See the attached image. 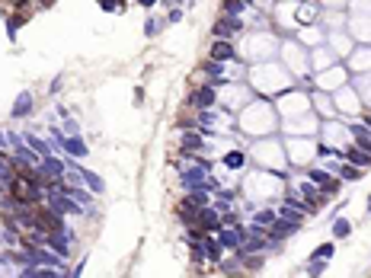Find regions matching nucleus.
I'll return each instance as SVG.
<instances>
[{"label": "nucleus", "mask_w": 371, "mask_h": 278, "mask_svg": "<svg viewBox=\"0 0 371 278\" xmlns=\"http://www.w3.org/2000/svg\"><path fill=\"white\" fill-rule=\"evenodd\" d=\"M208 198H211V192H208L205 186H195V189H186V198H183V201H189V205H195V208H202V205H208Z\"/></svg>", "instance_id": "obj_18"}, {"label": "nucleus", "mask_w": 371, "mask_h": 278, "mask_svg": "<svg viewBox=\"0 0 371 278\" xmlns=\"http://www.w3.org/2000/svg\"><path fill=\"white\" fill-rule=\"evenodd\" d=\"M67 157H77V160H83V157H87L90 154V147H87V144H83V138L80 135H67L64 138V147H61Z\"/></svg>", "instance_id": "obj_13"}, {"label": "nucleus", "mask_w": 371, "mask_h": 278, "mask_svg": "<svg viewBox=\"0 0 371 278\" xmlns=\"http://www.w3.org/2000/svg\"><path fill=\"white\" fill-rule=\"evenodd\" d=\"M48 208L58 211V214H83V211H87L83 205H77L70 195H48Z\"/></svg>", "instance_id": "obj_6"}, {"label": "nucleus", "mask_w": 371, "mask_h": 278, "mask_svg": "<svg viewBox=\"0 0 371 278\" xmlns=\"http://www.w3.org/2000/svg\"><path fill=\"white\" fill-rule=\"evenodd\" d=\"M64 195H70L77 205H83V208H93V192H90V189H83V186H67Z\"/></svg>", "instance_id": "obj_17"}, {"label": "nucleus", "mask_w": 371, "mask_h": 278, "mask_svg": "<svg viewBox=\"0 0 371 278\" xmlns=\"http://www.w3.org/2000/svg\"><path fill=\"white\" fill-rule=\"evenodd\" d=\"M179 150H183V154H199V150H205V138H202L195 128H189V131H183V138H179Z\"/></svg>", "instance_id": "obj_10"}, {"label": "nucleus", "mask_w": 371, "mask_h": 278, "mask_svg": "<svg viewBox=\"0 0 371 278\" xmlns=\"http://www.w3.org/2000/svg\"><path fill=\"white\" fill-rule=\"evenodd\" d=\"M208 58H214V61H224V64H227V61H234V58H237V48L231 45V39H214Z\"/></svg>", "instance_id": "obj_8"}, {"label": "nucleus", "mask_w": 371, "mask_h": 278, "mask_svg": "<svg viewBox=\"0 0 371 278\" xmlns=\"http://www.w3.org/2000/svg\"><path fill=\"white\" fill-rule=\"evenodd\" d=\"M224 166H227V170H243V166H246V154L243 150H231V154H224Z\"/></svg>", "instance_id": "obj_22"}, {"label": "nucleus", "mask_w": 371, "mask_h": 278, "mask_svg": "<svg viewBox=\"0 0 371 278\" xmlns=\"http://www.w3.org/2000/svg\"><path fill=\"white\" fill-rule=\"evenodd\" d=\"M246 4H250V7H253V4H256V0H246Z\"/></svg>", "instance_id": "obj_46"}, {"label": "nucleus", "mask_w": 371, "mask_h": 278, "mask_svg": "<svg viewBox=\"0 0 371 278\" xmlns=\"http://www.w3.org/2000/svg\"><path fill=\"white\" fill-rule=\"evenodd\" d=\"M166 4H173V7H179V4H183V0H166Z\"/></svg>", "instance_id": "obj_43"}, {"label": "nucleus", "mask_w": 371, "mask_h": 278, "mask_svg": "<svg viewBox=\"0 0 371 278\" xmlns=\"http://www.w3.org/2000/svg\"><path fill=\"white\" fill-rule=\"evenodd\" d=\"M179 221L189 224V227H195L199 224V208H195V205H189V201H183V205H179Z\"/></svg>", "instance_id": "obj_23"}, {"label": "nucleus", "mask_w": 371, "mask_h": 278, "mask_svg": "<svg viewBox=\"0 0 371 278\" xmlns=\"http://www.w3.org/2000/svg\"><path fill=\"white\" fill-rule=\"evenodd\" d=\"M202 70H205V74L211 77V83H214V87H224V61H214V58H208Z\"/></svg>", "instance_id": "obj_16"}, {"label": "nucleus", "mask_w": 371, "mask_h": 278, "mask_svg": "<svg viewBox=\"0 0 371 278\" xmlns=\"http://www.w3.org/2000/svg\"><path fill=\"white\" fill-rule=\"evenodd\" d=\"M39 173H42V176H64V173H67V160H64V157L48 154V157H42Z\"/></svg>", "instance_id": "obj_9"}, {"label": "nucleus", "mask_w": 371, "mask_h": 278, "mask_svg": "<svg viewBox=\"0 0 371 278\" xmlns=\"http://www.w3.org/2000/svg\"><path fill=\"white\" fill-rule=\"evenodd\" d=\"M218 265H221L224 275H237V272H240V256H237V259H227V262H218Z\"/></svg>", "instance_id": "obj_33"}, {"label": "nucleus", "mask_w": 371, "mask_h": 278, "mask_svg": "<svg viewBox=\"0 0 371 278\" xmlns=\"http://www.w3.org/2000/svg\"><path fill=\"white\" fill-rule=\"evenodd\" d=\"M214 195H218L221 201H234V195H237V189H231V186H221L218 192H214Z\"/></svg>", "instance_id": "obj_35"}, {"label": "nucleus", "mask_w": 371, "mask_h": 278, "mask_svg": "<svg viewBox=\"0 0 371 278\" xmlns=\"http://www.w3.org/2000/svg\"><path fill=\"white\" fill-rule=\"evenodd\" d=\"M202 252H205V259L208 262H214V265H218L221 262V252H224V246H221V240H218V234H205V237H202Z\"/></svg>", "instance_id": "obj_12"}, {"label": "nucleus", "mask_w": 371, "mask_h": 278, "mask_svg": "<svg viewBox=\"0 0 371 278\" xmlns=\"http://www.w3.org/2000/svg\"><path fill=\"white\" fill-rule=\"evenodd\" d=\"M74 231H67V227H64V231H52L48 237H45V246H48V249H55L58 252V256H70V243H74Z\"/></svg>", "instance_id": "obj_1"}, {"label": "nucleus", "mask_w": 371, "mask_h": 278, "mask_svg": "<svg viewBox=\"0 0 371 278\" xmlns=\"http://www.w3.org/2000/svg\"><path fill=\"white\" fill-rule=\"evenodd\" d=\"M83 269H87V256H83V259L74 265V269H67V278H80V275H83Z\"/></svg>", "instance_id": "obj_36"}, {"label": "nucleus", "mask_w": 371, "mask_h": 278, "mask_svg": "<svg viewBox=\"0 0 371 278\" xmlns=\"http://www.w3.org/2000/svg\"><path fill=\"white\" fill-rule=\"evenodd\" d=\"M323 272H327V259H314V256H310V262L304 265V275H323Z\"/></svg>", "instance_id": "obj_29"}, {"label": "nucleus", "mask_w": 371, "mask_h": 278, "mask_svg": "<svg viewBox=\"0 0 371 278\" xmlns=\"http://www.w3.org/2000/svg\"><path fill=\"white\" fill-rule=\"evenodd\" d=\"M138 4H141V7H154V4H157V0H138Z\"/></svg>", "instance_id": "obj_42"}, {"label": "nucleus", "mask_w": 371, "mask_h": 278, "mask_svg": "<svg viewBox=\"0 0 371 278\" xmlns=\"http://www.w3.org/2000/svg\"><path fill=\"white\" fill-rule=\"evenodd\" d=\"M342 157H345V160H349V163H355L358 170H365V173L371 170V154H365L362 147H349V150H345Z\"/></svg>", "instance_id": "obj_15"}, {"label": "nucleus", "mask_w": 371, "mask_h": 278, "mask_svg": "<svg viewBox=\"0 0 371 278\" xmlns=\"http://www.w3.org/2000/svg\"><path fill=\"white\" fill-rule=\"evenodd\" d=\"M199 224L205 227L208 234H218L221 231V211L211 208V205H202V208H199Z\"/></svg>", "instance_id": "obj_7"}, {"label": "nucleus", "mask_w": 371, "mask_h": 278, "mask_svg": "<svg viewBox=\"0 0 371 278\" xmlns=\"http://www.w3.org/2000/svg\"><path fill=\"white\" fill-rule=\"evenodd\" d=\"M22 22H26V16H7V39L10 42H16V32H19Z\"/></svg>", "instance_id": "obj_27"}, {"label": "nucleus", "mask_w": 371, "mask_h": 278, "mask_svg": "<svg viewBox=\"0 0 371 278\" xmlns=\"http://www.w3.org/2000/svg\"><path fill=\"white\" fill-rule=\"evenodd\" d=\"M243 29V19L240 16H224L221 13V19L211 26V35L214 39H227V35H234V32H240Z\"/></svg>", "instance_id": "obj_4"}, {"label": "nucleus", "mask_w": 371, "mask_h": 278, "mask_svg": "<svg viewBox=\"0 0 371 278\" xmlns=\"http://www.w3.org/2000/svg\"><path fill=\"white\" fill-rule=\"evenodd\" d=\"M243 237H246V227H221L218 231V240H221V246L224 249H231V252H237L240 249V243H243Z\"/></svg>", "instance_id": "obj_3"}, {"label": "nucleus", "mask_w": 371, "mask_h": 278, "mask_svg": "<svg viewBox=\"0 0 371 278\" xmlns=\"http://www.w3.org/2000/svg\"><path fill=\"white\" fill-rule=\"evenodd\" d=\"M237 224H240V214L237 211H231V208L221 211V227H237Z\"/></svg>", "instance_id": "obj_32"}, {"label": "nucleus", "mask_w": 371, "mask_h": 278, "mask_svg": "<svg viewBox=\"0 0 371 278\" xmlns=\"http://www.w3.org/2000/svg\"><path fill=\"white\" fill-rule=\"evenodd\" d=\"M368 211H371V195H368Z\"/></svg>", "instance_id": "obj_45"}, {"label": "nucleus", "mask_w": 371, "mask_h": 278, "mask_svg": "<svg viewBox=\"0 0 371 278\" xmlns=\"http://www.w3.org/2000/svg\"><path fill=\"white\" fill-rule=\"evenodd\" d=\"M304 208H294V205H288V201H285L282 205V208H279V217H285V221H294V224H301L304 221Z\"/></svg>", "instance_id": "obj_24"}, {"label": "nucleus", "mask_w": 371, "mask_h": 278, "mask_svg": "<svg viewBox=\"0 0 371 278\" xmlns=\"http://www.w3.org/2000/svg\"><path fill=\"white\" fill-rule=\"evenodd\" d=\"M307 179H310V183H317V186H323V183H330V179H333V173L330 170H307Z\"/></svg>", "instance_id": "obj_30"}, {"label": "nucleus", "mask_w": 371, "mask_h": 278, "mask_svg": "<svg viewBox=\"0 0 371 278\" xmlns=\"http://www.w3.org/2000/svg\"><path fill=\"white\" fill-rule=\"evenodd\" d=\"M333 249H336V243H320V246L314 249V259H330Z\"/></svg>", "instance_id": "obj_34"}, {"label": "nucleus", "mask_w": 371, "mask_h": 278, "mask_svg": "<svg viewBox=\"0 0 371 278\" xmlns=\"http://www.w3.org/2000/svg\"><path fill=\"white\" fill-rule=\"evenodd\" d=\"M61 83H64V80H61V74H58V77L48 83V93H52V96H58V93H61Z\"/></svg>", "instance_id": "obj_39"}, {"label": "nucleus", "mask_w": 371, "mask_h": 278, "mask_svg": "<svg viewBox=\"0 0 371 278\" xmlns=\"http://www.w3.org/2000/svg\"><path fill=\"white\" fill-rule=\"evenodd\" d=\"M100 7L106 10V13H112V10H115V0H100Z\"/></svg>", "instance_id": "obj_40"}, {"label": "nucleus", "mask_w": 371, "mask_h": 278, "mask_svg": "<svg viewBox=\"0 0 371 278\" xmlns=\"http://www.w3.org/2000/svg\"><path fill=\"white\" fill-rule=\"evenodd\" d=\"M208 173H211V163H195V166H186L183 173H179V179H183V186L186 189H195V186H202L208 179Z\"/></svg>", "instance_id": "obj_2"}, {"label": "nucleus", "mask_w": 371, "mask_h": 278, "mask_svg": "<svg viewBox=\"0 0 371 278\" xmlns=\"http://www.w3.org/2000/svg\"><path fill=\"white\" fill-rule=\"evenodd\" d=\"M80 176H83V186H87L93 195L106 192V183H103V176H100V173H93V170H87V166H80Z\"/></svg>", "instance_id": "obj_14"}, {"label": "nucleus", "mask_w": 371, "mask_h": 278, "mask_svg": "<svg viewBox=\"0 0 371 278\" xmlns=\"http://www.w3.org/2000/svg\"><path fill=\"white\" fill-rule=\"evenodd\" d=\"M246 10H250L246 0H221V13L224 16H240V13H246Z\"/></svg>", "instance_id": "obj_20"}, {"label": "nucleus", "mask_w": 371, "mask_h": 278, "mask_svg": "<svg viewBox=\"0 0 371 278\" xmlns=\"http://www.w3.org/2000/svg\"><path fill=\"white\" fill-rule=\"evenodd\" d=\"M64 131H67V135H80V128H77V122L70 115H64Z\"/></svg>", "instance_id": "obj_37"}, {"label": "nucleus", "mask_w": 371, "mask_h": 278, "mask_svg": "<svg viewBox=\"0 0 371 278\" xmlns=\"http://www.w3.org/2000/svg\"><path fill=\"white\" fill-rule=\"evenodd\" d=\"M218 103V87L214 83H205V87H199L192 96H189V106H195V109H208Z\"/></svg>", "instance_id": "obj_5"}, {"label": "nucleus", "mask_w": 371, "mask_h": 278, "mask_svg": "<svg viewBox=\"0 0 371 278\" xmlns=\"http://www.w3.org/2000/svg\"><path fill=\"white\" fill-rule=\"evenodd\" d=\"M163 26H166V19H160V22H157L154 16H147V22H144V35H147V39H154V35H157Z\"/></svg>", "instance_id": "obj_31"}, {"label": "nucleus", "mask_w": 371, "mask_h": 278, "mask_svg": "<svg viewBox=\"0 0 371 278\" xmlns=\"http://www.w3.org/2000/svg\"><path fill=\"white\" fill-rule=\"evenodd\" d=\"M22 141H26V144H29V147H32L35 154H39V157H48V154L55 150V147H52V144H48V141H42V138H35V135H32V131H26V135H22Z\"/></svg>", "instance_id": "obj_19"}, {"label": "nucleus", "mask_w": 371, "mask_h": 278, "mask_svg": "<svg viewBox=\"0 0 371 278\" xmlns=\"http://www.w3.org/2000/svg\"><path fill=\"white\" fill-rule=\"evenodd\" d=\"M362 173H365V170H358L355 163H339V170H336V176L345 179V183H355V179H362Z\"/></svg>", "instance_id": "obj_25"}, {"label": "nucleus", "mask_w": 371, "mask_h": 278, "mask_svg": "<svg viewBox=\"0 0 371 278\" xmlns=\"http://www.w3.org/2000/svg\"><path fill=\"white\" fill-rule=\"evenodd\" d=\"M275 217H279V211H272V208H259V211H253V217H250V221H253V227H262V231H266V227L275 221Z\"/></svg>", "instance_id": "obj_21"}, {"label": "nucleus", "mask_w": 371, "mask_h": 278, "mask_svg": "<svg viewBox=\"0 0 371 278\" xmlns=\"http://www.w3.org/2000/svg\"><path fill=\"white\" fill-rule=\"evenodd\" d=\"M365 125H368V128H371V115H365Z\"/></svg>", "instance_id": "obj_44"}, {"label": "nucleus", "mask_w": 371, "mask_h": 278, "mask_svg": "<svg viewBox=\"0 0 371 278\" xmlns=\"http://www.w3.org/2000/svg\"><path fill=\"white\" fill-rule=\"evenodd\" d=\"M183 16H186V10H183V7H173V10H170V16H166V22H179Z\"/></svg>", "instance_id": "obj_38"}, {"label": "nucleus", "mask_w": 371, "mask_h": 278, "mask_svg": "<svg viewBox=\"0 0 371 278\" xmlns=\"http://www.w3.org/2000/svg\"><path fill=\"white\" fill-rule=\"evenodd\" d=\"M349 234H352V224L345 221V217H336V221H333V237H336V240H345Z\"/></svg>", "instance_id": "obj_26"}, {"label": "nucleus", "mask_w": 371, "mask_h": 278, "mask_svg": "<svg viewBox=\"0 0 371 278\" xmlns=\"http://www.w3.org/2000/svg\"><path fill=\"white\" fill-rule=\"evenodd\" d=\"M0 147H4V150L10 147V138H7V131H0Z\"/></svg>", "instance_id": "obj_41"}, {"label": "nucleus", "mask_w": 371, "mask_h": 278, "mask_svg": "<svg viewBox=\"0 0 371 278\" xmlns=\"http://www.w3.org/2000/svg\"><path fill=\"white\" fill-rule=\"evenodd\" d=\"M32 109H35L32 93L29 90H19V96L13 99V109H10V115H13V118H26V115H32Z\"/></svg>", "instance_id": "obj_11"}, {"label": "nucleus", "mask_w": 371, "mask_h": 278, "mask_svg": "<svg viewBox=\"0 0 371 278\" xmlns=\"http://www.w3.org/2000/svg\"><path fill=\"white\" fill-rule=\"evenodd\" d=\"M64 138H67V131H61L58 125L48 128V141H52V147H55V150H61V147H64Z\"/></svg>", "instance_id": "obj_28"}]
</instances>
